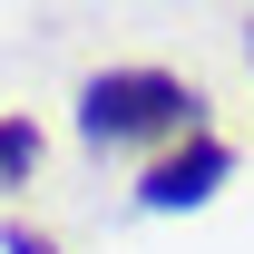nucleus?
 Listing matches in <instances>:
<instances>
[{
  "label": "nucleus",
  "mask_w": 254,
  "mask_h": 254,
  "mask_svg": "<svg viewBox=\"0 0 254 254\" xmlns=\"http://www.w3.org/2000/svg\"><path fill=\"white\" fill-rule=\"evenodd\" d=\"M205 127V98L176 68H98L78 88V137L88 147H186Z\"/></svg>",
  "instance_id": "nucleus-1"
},
{
  "label": "nucleus",
  "mask_w": 254,
  "mask_h": 254,
  "mask_svg": "<svg viewBox=\"0 0 254 254\" xmlns=\"http://www.w3.org/2000/svg\"><path fill=\"white\" fill-rule=\"evenodd\" d=\"M225 176H235V147H225L215 127H195L186 147H166V157L137 176V205H147V215H195V205L225 195Z\"/></svg>",
  "instance_id": "nucleus-2"
},
{
  "label": "nucleus",
  "mask_w": 254,
  "mask_h": 254,
  "mask_svg": "<svg viewBox=\"0 0 254 254\" xmlns=\"http://www.w3.org/2000/svg\"><path fill=\"white\" fill-rule=\"evenodd\" d=\"M39 176V127L30 118H0V195H20Z\"/></svg>",
  "instance_id": "nucleus-3"
},
{
  "label": "nucleus",
  "mask_w": 254,
  "mask_h": 254,
  "mask_svg": "<svg viewBox=\"0 0 254 254\" xmlns=\"http://www.w3.org/2000/svg\"><path fill=\"white\" fill-rule=\"evenodd\" d=\"M0 254H59V245H49L30 215H10V225H0Z\"/></svg>",
  "instance_id": "nucleus-4"
},
{
  "label": "nucleus",
  "mask_w": 254,
  "mask_h": 254,
  "mask_svg": "<svg viewBox=\"0 0 254 254\" xmlns=\"http://www.w3.org/2000/svg\"><path fill=\"white\" fill-rule=\"evenodd\" d=\"M245 49H254V20H245Z\"/></svg>",
  "instance_id": "nucleus-5"
}]
</instances>
